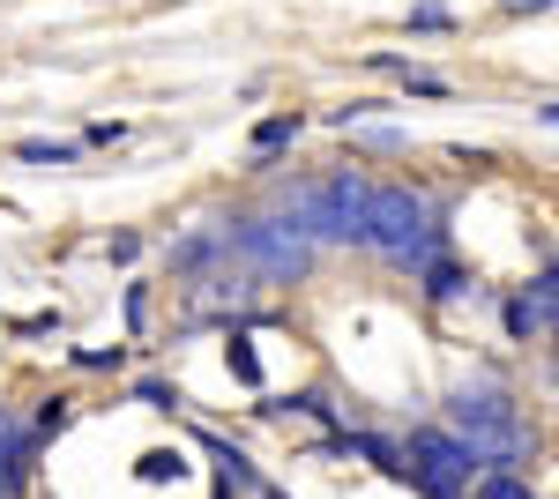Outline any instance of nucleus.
Returning <instances> with one entry per match:
<instances>
[{"label": "nucleus", "mask_w": 559, "mask_h": 499, "mask_svg": "<svg viewBox=\"0 0 559 499\" xmlns=\"http://www.w3.org/2000/svg\"><path fill=\"white\" fill-rule=\"evenodd\" d=\"M403 485H418L426 499H463L477 485V462L455 432H411L403 440Z\"/></svg>", "instance_id": "5"}, {"label": "nucleus", "mask_w": 559, "mask_h": 499, "mask_svg": "<svg viewBox=\"0 0 559 499\" xmlns=\"http://www.w3.org/2000/svg\"><path fill=\"white\" fill-rule=\"evenodd\" d=\"M142 485H165V477H187V462L173 455V448H157V455H142V470H134Z\"/></svg>", "instance_id": "13"}, {"label": "nucleus", "mask_w": 559, "mask_h": 499, "mask_svg": "<svg viewBox=\"0 0 559 499\" xmlns=\"http://www.w3.org/2000/svg\"><path fill=\"white\" fill-rule=\"evenodd\" d=\"M366 247L403 261V269H426L440 261V224H432V202L418 187H373L366 194Z\"/></svg>", "instance_id": "3"}, {"label": "nucleus", "mask_w": 559, "mask_h": 499, "mask_svg": "<svg viewBox=\"0 0 559 499\" xmlns=\"http://www.w3.org/2000/svg\"><path fill=\"white\" fill-rule=\"evenodd\" d=\"M448 425H455V440L471 448L477 470H522V462L537 455V432H530V417H522V403L508 395L500 373L463 380L455 403H448Z\"/></svg>", "instance_id": "1"}, {"label": "nucleus", "mask_w": 559, "mask_h": 499, "mask_svg": "<svg viewBox=\"0 0 559 499\" xmlns=\"http://www.w3.org/2000/svg\"><path fill=\"white\" fill-rule=\"evenodd\" d=\"M411 31H455V15H448L440 0H418V8H411Z\"/></svg>", "instance_id": "15"}, {"label": "nucleus", "mask_w": 559, "mask_h": 499, "mask_svg": "<svg viewBox=\"0 0 559 499\" xmlns=\"http://www.w3.org/2000/svg\"><path fill=\"white\" fill-rule=\"evenodd\" d=\"M210 253H224V231H194V239H179V247H173V276H194Z\"/></svg>", "instance_id": "7"}, {"label": "nucleus", "mask_w": 559, "mask_h": 499, "mask_svg": "<svg viewBox=\"0 0 559 499\" xmlns=\"http://www.w3.org/2000/svg\"><path fill=\"white\" fill-rule=\"evenodd\" d=\"M463 499H537V492L522 485L515 470H492V477H485V485H471V492H463Z\"/></svg>", "instance_id": "10"}, {"label": "nucleus", "mask_w": 559, "mask_h": 499, "mask_svg": "<svg viewBox=\"0 0 559 499\" xmlns=\"http://www.w3.org/2000/svg\"><path fill=\"white\" fill-rule=\"evenodd\" d=\"M23 165H75V142H23Z\"/></svg>", "instance_id": "14"}, {"label": "nucleus", "mask_w": 559, "mask_h": 499, "mask_svg": "<svg viewBox=\"0 0 559 499\" xmlns=\"http://www.w3.org/2000/svg\"><path fill=\"white\" fill-rule=\"evenodd\" d=\"M224 358H231V373L247 380V388H261V358H254V343H247L239 329H231V343H224Z\"/></svg>", "instance_id": "12"}, {"label": "nucleus", "mask_w": 559, "mask_h": 499, "mask_svg": "<svg viewBox=\"0 0 559 499\" xmlns=\"http://www.w3.org/2000/svg\"><path fill=\"white\" fill-rule=\"evenodd\" d=\"M292 134H299V112H276V120H261V127H254V157H276Z\"/></svg>", "instance_id": "9"}, {"label": "nucleus", "mask_w": 559, "mask_h": 499, "mask_svg": "<svg viewBox=\"0 0 559 499\" xmlns=\"http://www.w3.org/2000/svg\"><path fill=\"white\" fill-rule=\"evenodd\" d=\"M373 68H388V75H403V90H418V97H448V75H426V68H411V60H395V52H381Z\"/></svg>", "instance_id": "8"}, {"label": "nucleus", "mask_w": 559, "mask_h": 499, "mask_svg": "<svg viewBox=\"0 0 559 499\" xmlns=\"http://www.w3.org/2000/svg\"><path fill=\"white\" fill-rule=\"evenodd\" d=\"M224 247L254 269L261 284H299L313 269V239H306L292 216H231L224 224Z\"/></svg>", "instance_id": "4"}, {"label": "nucleus", "mask_w": 559, "mask_h": 499, "mask_svg": "<svg viewBox=\"0 0 559 499\" xmlns=\"http://www.w3.org/2000/svg\"><path fill=\"white\" fill-rule=\"evenodd\" d=\"M552 269H537V284H530V292L522 298H508V335H515V343H530V335H552Z\"/></svg>", "instance_id": "6"}, {"label": "nucleus", "mask_w": 559, "mask_h": 499, "mask_svg": "<svg viewBox=\"0 0 559 499\" xmlns=\"http://www.w3.org/2000/svg\"><path fill=\"white\" fill-rule=\"evenodd\" d=\"M426 298H440V306L463 298V269L455 261H426Z\"/></svg>", "instance_id": "11"}, {"label": "nucleus", "mask_w": 559, "mask_h": 499, "mask_svg": "<svg viewBox=\"0 0 559 499\" xmlns=\"http://www.w3.org/2000/svg\"><path fill=\"white\" fill-rule=\"evenodd\" d=\"M366 179L358 171H329V179H292L284 187V216L299 224L313 253L321 247H366Z\"/></svg>", "instance_id": "2"}]
</instances>
